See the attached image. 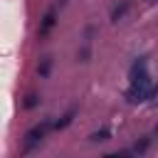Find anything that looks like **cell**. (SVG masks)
Masks as SVG:
<instances>
[{
	"label": "cell",
	"mask_w": 158,
	"mask_h": 158,
	"mask_svg": "<svg viewBox=\"0 0 158 158\" xmlns=\"http://www.w3.org/2000/svg\"><path fill=\"white\" fill-rule=\"evenodd\" d=\"M49 126H54V123H49V121H42V123H37V126H32V128L25 133V141H22V151H25V153L35 151V148L42 143V138H44V133H47V128H49Z\"/></svg>",
	"instance_id": "cell-2"
},
{
	"label": "cell",
	"mask_w": 158,
	"mask_h": 158,
	"mask_svg": "<svg viewBox=\"0 0 158 158\" xmlns=\"http://www.w3.org/2000/svg\"><path fill=\"white\" fill-rule=\"evenodd\" d=\"M156 133H158V126H156Z\"/></svg>",
	"instance_id": "cell-10"
},
{
	"label": "cell",
	"mask_w": 158,
	"mask_h": 158,
	"mask_svg": "<svg viewBox=\"0 0 158 158\" xmlns=\"http://www.w3.org/2000/svg\"><path fill=\"white\" fill-rule=\"evenodd\" d=\"M72 118H74V111H67L59 121H54V128H64V126H69V123H72Z\"/></svg>",
	"instance_id": "cell-6"
},
{
	"label": "cell",
	"mask_w": 158,
	"mask_h": 158,
	"mask_svg": "<svg viewBox=\"0 0 158 158\" xmlns=\"http://www.w3.org/2000/svg\"><path fill=\"white\" fill-rule=\"evenodd\" d=\"M109 136H111V131H109V128H101V131H96V133H91L89 138H91L94 143H99V141H106Z\"/></svg>",
	"instance_id": "cell-7"
},
{
	"label": "cell",
	"mask_w": 158,
	"mask_h": 158,
	"mask_svg": "<svg viewBox=\"0 0 158 158\" xmlns=\"http://www.w3.org/2000/svg\"><path fill=\"white\" fill-rule=\"evenodd\" d=\"M126 12H128V0H121V2L111 10V20H114V22H118V20H123V15H126Z\"/></svg>",
	"instance_id": "cell-4"
},
{
	"label": "cell",
	"mask_w": 158,
	"mask_h": 158,
	"mask_svg": "<svg viewBox=\"0 0 158 158\" xmlns=\"http://www.w3.org/2000/svg\"><path fill=\"white\" fill-rule=\"evenodd\" d=\"M148 143H151V138H143V141H141V143H138V146L133 148V153H143V151L148 148Z\"/></svg>",
	"instance_id": "cell-9"
},
{
	"label": "cell",
	"mask_w": 158,
	"mask_h": 158,
	"mask_svg": "<svg viewBox=\"0 0 158 158\" xmlns=\"http://www.w3.org/2000/svg\"><path fill=\"white\" fill-rule=\"evenodd\" d=\"M151 2H156V0H151Z\"/></svg>",
	"instance_id": "cell-11"
},
{
	"label": "cell",
	"mask_w": 158,
	"mask_h": 158,
	"mask_svg": "<svg viewBox=\"0 0 158 158\" xmlns=\"http://www.w3.org/2000/svg\"><path fill=\"white\" fill-rule=\"evenodd\" d=\"M35 106H37V96H35V94H30V96L25 99V109H35Z\"/></svg>",
	"instance_id": "cell-8"
},
{
	"label": "cell",
	"mask_w": 158,
	"mask_h": 158,
	"mask_svg": "<svg viewBox=\"0 0 158 158\" xmlns=\"http://www.w3.org/2000/svg\"><path fill=\"white\" fill-rule=\"evenodd\" d=\"M49 69H52V57H42V59H40V64H37L40 77H47V74H49Z\"/></svg>",
	"instance_id": "cell-5"
},
{
	"label": "cell",
	"mask_w": 158,
	"mask_h": 158,
	"mask_svg": "<svg viewBox=\"0 0 158 158\" xmlns=\"http://www.w3.org/2000/svg\"><path fill=\"white\" fill-rule=\"evenodd\" d=\"M128 101L133 104H141L146 99H153V86H151V77H148V64L146 59H136L133 67H131V86L126 91Z\"/></svg>",
	"instance_id": "cell-1"
},
{
	"label": "cell",
	"mask_w": 158,
	"mask_h": 158,
	"mask_svg": "<svg viewBox=\"0 0 158 158\" xmlns=\"http://www.w3.org/2000/svg\"><path fill=\"white\" fill-rule=\"evenodd\" d=\"M54 22H57V10H54V7H49V10L42 15V22H40L37 35H40V37H44V35H47V32L54 27Z\"/></svg>",
	"instance_id": "cell-3"
}]
</instances>
